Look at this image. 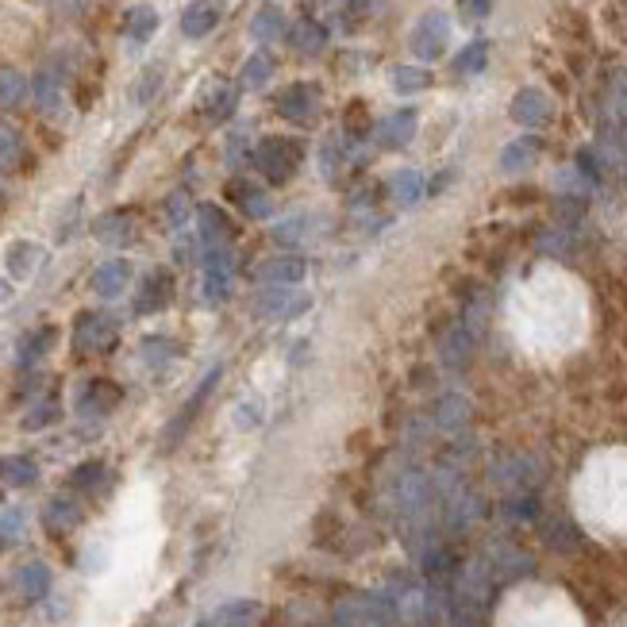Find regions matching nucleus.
Segmentation results:
<instances>
[{
  "label": "nucleus",
  "mask_w": 627,
  "mask_h": 627,
  "mask_svg": "<svg viewBox=\"0 0 627 627\" xmlns=\"http://www.w3.org/2000/svg\"><path fill=\"white\" fill-rule=\"evenodd\" d=\"M301 158H304V147L297 139H285V135H266L251 154L258 174H266L270 185H285L289 177L301 170Z\"/></svg>",
  "instance_id": "obj_1"
},
{
  "label": "nucleus",
  "mask_w": 627,
  "mask_h": 627,
  "mask_svg": "<svg viewBox=\"0 0 627 627\" xmlns=\"http://www.w3.org/2000/svg\"><path fill=\"white\" fill-rule=\"evenodd\" d=\"M393 604H385L374 593H351L335 604V627H389Z\"/></svg>",
  "instance_id": "obj_2"
},
{
  "label": "nucleus",
  "mask_w": 627,
  "mask_h": 627,
  "mask_svg": "<svg viewBox=\"0 0 627 627\" xmlns=\"http://www.w3.org/2000/svg\"><path fill=\"white\" fill-rule=\"evenodd\" d=\"M254 316L258 320H297L312 308L308 293H297L293 285H266L254 293Z\"/></svg>",
  "instance_id": "obj_3"
},
{
  "label": "nucleus",
  "mask_w": 627,
  "mask_h": 627,
  "mask_svg": "<svg viewBox=\"0 0 627 627\" xmlns=\"http://www.w3.org/2000/svg\"><path fill=\"white\" fill-rule=\"evenodd\" d=\"M220 377H224V366H212V370H208V377H204L201 385H197V393H193L189 401L177 408L174 420H170V424H166V431H162V451H174L177 443L185 439V431L197 424V416H201V408L208 404V397H212V389L220 385Z\"/></svg>",
  "instance_id": "obj_4"
},
{
  "label": "nucleus",
  "mask_w": 627,
  "mask_h": 627,
  "mask_svg": "<svg viewBox=\"0 0 627 627\" xmlns=\"http://www.w3.org/2000/svg\"><path fill=\"white\" fill-rule=\"evenodd\" d=\"M235 289V254L227 247H208L204 251V301L224 304Z\"/></svg>",
  "instance_id": "obj_5"
},
{
  "label": "nucleus",
  "mask_w": 627,
  "mask_h": 627,
  "mask_svg": "<svg viewBox=\"0 0 627 627\" xmlns=\"http://www.w3.org/2000/svg\"><path fill=\"white\" fill-rule=\"evenodd\" d=\"M124 401V389L112 381V377H93L81 393H77V416L81 420H104V416H112V408Z\"/></svg>",
  "instance_id": "obj_6"
},
{
  "label": "nucleus",
  "mask_w": 627,
  "mask_h": 627,
  "mask_svg": "<svg viewBox=\"0 0 627 627\" xmlns=\"http://www.w3.org/2000/svg\"><path fill=\"white\" fill-rule=\"evenodd\" d=\"M277 112L285 116V120H293V124H308L316 112H320V89L316 85H308V81H293V85H285L281 93H277Z\"/></svg>",
  "instance_id": "obj_7"
},
{
  "label": "nucleus",
  "mask_w": 627,
  "mask_h": 627,
  "mask_svg": "<svg viewBox=\"0 0 627 627\" xmlns=\"http://www.w3.org/2000/svg\"><path fill=\"white\" fill-rule=\"evenodd\" d=\"M112 339H116V320H112V316H104V312H81V316L74 320L77 354L104 351Z\"/></svg>",
  "instance_id": "obj_8"
},
{
  "label": "nucleus",
  "mask_w": 627,
  "mask_h": 627,
  "mask_svg": "<svg viewBox=\"0 0 627 627\" xmlns=\"http://www.w3.org/2000/svg\"><path fill=\"white\" fill-rule=\"evenodd\" d=\"M93 239L104 243V247H131L139 239V220L135 212L127 208H116V212H104L93 220Z\"/></svg>",
  "instance_id": "obj_9"
},
{
  "label": "nucleus",
  "mask_w": 627,
  "mask_h": 627,
  "mask_svg": "<svg viewBox=\"0 0 627 627\" xmlns=\"http://www.w3.org/2000/svg\"><path fill=\"white\" fill-rule=\"evenodd\" d=\"M174 274L170 270H151V274L143 277V285H139V297H135V312L139 316H154V312H162V308H170L174 304Z\"/></svg>",
  "instance_id": "obj_10"
},
{
  "label": "nucleus",
  "mask_w": 627,
  "mask_h": 627,
  "mask_svg": "<svg viewBox=\"0 0 627 627\" xmlns=\"http://www.w3.org/2000/svg\"><path fill=\"white\" fill-rule=\"evenodd\" d=\"M447 39H451V20L443 12H431L412 31V51L420 58H439L443 47H447Z\"/></svg>",
  "instance_id": "obj_11"
},
{
  "label": "nucleus",
  "mask_w": 627,
  "mask_h": 627,
  "mask_svg": "<svg viewBox=\"0 0 627 627\" xmlns=\"http://www.w3.org/2000/svg\"><path fill=\"white\" fill-rule=\"evenodd\" d=\"M220 20H224V0H189L181 12V31L189 39H204L220 27Z\"/></svg>",
  "instance_id": "obj_12"
},
{
  "label": "nucleus",
  "mask_w": 627,
  "mask_h": 627,
  "mask_svg": "<svg viewBox=\"0 0 627 627\" xmlns=\"http://www.w3.org/2000/svg\"><path fill=\"white\" fill-rule=\"evenodd\" d=\"M43 262H47V251L39 243H31V239H16L4 251V266H8L12 281H31V277L43 270Z\"/></svg>",
  "instance_id": "obj_13"
},
{
  "label": "nucleus",
  "mask_w": 627,
  "mask_h": 627,
  "mask_svg": "<svg viewBox=\"0 0 627 627\" xmlns=\"http://www.w3.org/2000/svg\"><path fill=\"white\" fill-rule=\"evenodd\" d=\"M127 285H131V262H127V258H108V262H101V266L93 270V293H97L101 301L124 297Z\"/></svg>",
  "instance_id": "obj_14"
},
{
  "label": "nucleus",
  "mask_w": 627,
  "mask_h": 627,
  "mask_svg": "<svg viewBox=\"0 0 627 627\" xmlns=\"http://www.w3.org/2000/svg\"><path fill=\"white\" fill-rule=\"evenodd\" d=\"M227 201L235 204L247 220H266V216L274 212L270 193H266L262 185H251V181H231V185H227Z\"/></svg>",
  "instance_id": "obj_15"
},
{
  "label": "nucleus",
  "mask_w": 627,
  "mask_h": 627,
  "mask_svg": "<svg viewBox=\"0 0 627 627\" xmlns=\"http://www.w3.org/2000/svg\"><path fill=\"white\" fill-rule=\"evenodd\" d=\"M304 274H308V262L301 254H274L258 266V281H266V285H293L297 289V281H304Z\"/></svg>",
  "instance_id": "obj_16"
},
{
  "label": "nucleus",
  "mask_w": 627,
  "mask_h": 627,
  "mask_svg": "<svg viewBox=\"0 0 627 627\" xmlns=\"http://www.w3.org/2000/svg\"><path fill=\"white\" fill-rule=\"evenodd\" d=\"M66 81H62V74L54 70V66H43L39 70V77H35V104H39V112L43 116H62V108H66V89H62Z\"/></svg>",
  "instance_id": "obj_17"
},
{
  "label": "nucleus",
  "mask_w": 627,
  "mask_h": 627,
  "mask_svg": "<svg viewBox=\"0 0 627 627\" xmlns=\"http://www.w3.org/2000/svg\"><path fill=\"white\" fill-rule=\"evenodd\" d=\"M551 116H554V104L543 89H524V93H516V101H512V120H520V124H527V127H539V124H547Z\"/></svg>",
  "instance_id": "obj_18"
},
{
  "label": "nucleus",
  "mask_w": 627,
  "mask_h": 627,
  "mask_svg": "<svg viewBox=\"0 0 627 627\" xmlns=\"http://www.w3.org/2000/svg\"><path fill=\"white\" fill-rule=\"evenodd\" d=\"M51 585L54 577L47 562H27V566H20V574H16V593L27 604H39L43 597H51Z\"/></svg>",
  "instance_id": "obj_19"
},
{
  "label": "nucleus",
  "mask_w": 627,
  "mask_h": 627,
  "mask_svg": "<svg viewBox=\"0 0 627 627\" xmlns=\"http://www.w3.org/2000/svg\"><path fill=\"white\" fill-rule=\"evenodd\" d=\"M139 358H143L147 370L162 374V370H170L177 358H181V343H174L170 335H147V339L139 343Z\"/></svg>",
  "instance_id": "obj_20"
},
{
  "label": "nucleus",
  "mask_w": 627,
  "mask_h": 627,
  "mask_svg": "<svg viewBox=\"0 0 627 627\" xmlns=\"http://www.w3.org/2000/svg\"><path fill=\"white\" fill-rule=\"evenodd\" d=\"M197 220H201V243H204V251H208V247H227V243H231L235 227H231V220H227L224 208H216V204H201Z\"/></svg>",
  "instance_id": "obj_21"
},
{
  "label": "nucleus",
  "mask_w": 627,
  "mask_h": 627,
  "mask_svg": "<svg viewBox=\"0 0 627 627\" xmlns=\"http://www.w3.org/2000/svg\"><path fill=\"white\" fill-rule=\"evenodd\" d=\"M39 481V462L31 454H4L0 458V485L8 489H27Z\"/></svg>",
  "instance_id": "obj_22"
},
{
  "label": "nucleus",
  "mask_w": 627,
  "mask_h": 627,
  "mask_svg": "<svg viewBox=\"0 0 627 627\" xmlns=\"http://www.w3.org/2000/svg\"><path fill=\"white\" fill-rule=\"evenodd\" d=\"M285 35V12L277 4H258L251 20V39L254 43H277Z\"/></svg>",
  "instance_id": "obj_23"
},
{
  "label": "nucleus",
  "mask_w": 627,
  "mask_h": 627,
  "mask_svg": "<svg viewBox=\"0 0 627 627\" xmlns=\"http://www.w3.org/2000/svg\"><path fill=\"white\" fill-rule=\"evenodd\" d=\"M416 135V112H393L385 124L377 127V139H381V147H389V151H397V147H404L408 139Z\"/></svg>",
  "instance_id": "obj_24"
},
{
  "label": "nucleus",
  "mask_w": 627,
  "mask_h": 627,
  "mask_svg": "<svg viewBox=\"0 0 627 627\" xmlns=\"http://www.w3.org/2000/svg\"><path fill=\"white\" fill-rule=\"evenodd\" d=\"M54 343H58V327H35L24 343H20V366L24 370L27 366H39L54 351Z\"/></svg>",
  "instance_id": "obj_25"
},
{
  "label": "nucleus",
  "mask_w": 627,
  "mask_h": 627,
  "mask_svg": "<svg viewBox=\"0 0 627 627\" xmlns=\"http://www.w3.org/2000/svg\"><path fill=\"white\" fill-rule=\"evenodd\" d=\"M43 520L51 531H74L81 524V504L70 497V493H62V497H51L47 504V512H43Z\"/></svg>",
  "instance_id": "obj_26"
},
{
  "label": "nucleus",
  "mask_w": 627,
  "mask_h": 627,
  "mask_svg": "<svg viewBox=\"0 0 627 627\" xmlns=\"http://www.w3.org/2000/svg\"><path fill=\"white\" fill-rule=\"evenodd\" d=\"M154 31H158V12H154L151 4H135V8H127L124 35L131 39V43H147Z\"/></svg>",
  "instance_id": "obj_27"
},
{
  "label": "nucleus",
  "mask_w": 627,
  "mask_h": 627,
  "mask_svg": "<svg viewBox=\"0 0 627 627\" xmlns=\"http://www.w3.org/2000/svg\"><path fill=\"white\" fill-rule=\"evenodd\" d=\"M320 224V216H312V212H301V216H289V220H281L274 227V239L277 243H285V247H297L304 239H312V231Z\"/></svg>",
  "instance_id": "obj_28"
},
{
  "label": "nucleus",
  "mask_w": 627,
  "mask_h": 627,
  "mask_svg": "<svg viewBox=\"0 0 627 627\" xmlns=\"http://www.w3.org/2000/svg\"><path fill=\"white\" fill-rule=\"evenodd\" d=\"M254 616H258V601H231L201 627H251Z\"/></svg>",
  "instance_id": "obj_29"
},
{
  "label": "nucleus",
  "mask_w": 627,
  "mask_h": 627,
  "mask_svg": "<svg viewBox=\"0 0 627 627\" xmlns=\"http://www.w3.org/2000/svg\"><path fill=\"white\" fill-rule=\"evenodd\" d=\"M235 104H239V89H235V85H216V89L204 97V116H208V124H224L227 116L235 112Z\"/></svg>",
  "instance_id": "obj_30"
},
{
  "label": "nucleus",
  "mask_w": 627,
  "mask_h": 627,
  "mask_svg": "<svg viewBox=\"0 0 627 627\" xmlns=\"http://www.w3.org/2000/svg\"><path fill=\"white\" fill-rule=\"evenodd\" d=\"M27 93H31V85H27V77L20 70H12V66H0V108H20L27 101Z\"/></svg>",
  "instance_id": "obj_31"
},
{
  "label": "nucleus",
  "mask_w": 627,
  "mask_h": 627,
  "mask_svg": "<svg viewBox=\"0 0 627 627\" xmlns=\"http://www.w3.org/2000/svg\"><path fill=\"white\" fill-rule=\"evenodd\" d=\"M24 158H27L24 135L8 124V120H0V170H16Z\"/></svg>",
  "instance_id": "obj_32"
},
{
  "label": "nucleus",
  "mask_w": 627,
  "mask_h": 627,
  "mask_svg": "<svg viewBox=\"0 0 627 627\" xmlns=\"http://www.w3.org/2000/svg\"><path fill=\"white\" fill-rule=\"evenodd\" d=\"M427 501H431V485H427L424 474H408L401 481V508L408 512V516H420L427 508Z\"/></svg>",
  "instance_id": "obj_33"
},
{
  "label": "nucleus",
  "mask_w": 627,
  "mask_h": 627,
  "mask_svg": "<svg viewBox=\"0 0 627 627\" xmlns=\"http://www.w3.org/2000/svg\"><path fill=\"white\" fill-rule=\"evenodd\" d=\"M274 70H277L274 58H270L266 51H258L243 62V74H239V81H243V89H266V81L274 77Z\"/></svg>",
  "instance_id": "obj_34"
},
{
  "label": "nucleus",
  "mask_w": 627,
  "mask_h": 627,
  "mask_svg": "<svg viewBox=\"0 0 627 627\" xmlns=\"http://www.w3.org/2000/svg\"><path fill=\"white\" fill-rule=\"evenodd\" d=\"M289 39H293V47L301 54H320L327 47V31L316 20H297V27L289 31Z\"/></svg>",
  "instance_id": "obj_35"
},
{
  "label": "nucleus",
  "mask_w": 627,
  "mask_h": 627,
  "mask_svg": "<svg viewBox=\"0 0 627 627\" xmlns=\"http://www.w3.org/2000/svg\"><path fill=\"white\" fill-rule=\"evenodd\" d=\"M58 416H62L58 397H43V401L31 404V408L24 412V431H43V427L58 424Z\"/></svg>",
  "instance_id": "obj_36"
},
{
  "label": "nucleus",
  "mask_w": 627,
  "mask_h": 627,
  "mask_svg": "<svg viewBox=\"0 0 627 627\" xmlns=\"http://www.w3.org/2000/svg\"><path fill=\"white\" fill-rule=\"evenodd\" d=\"M389 193H393L397 204H416L420 193H424V177L416 174V170H401V174H393V181H389Z\"/></svg>",
  "instance_id": "obj_37"
},
{
  "label": "nucleus",
  "mask_w": 627,
  "mask_h": 627,
  "mask_svg": "<svg viewBox=\"0 0 627 627\" xmlns=\"http://www.w3.org/2000/svg\"><path fill=\"white\" fill-rule=\"evenodd\" d=\"M104 462L101 458H89V462H81L74 474H70V489H81V493H93V489H101L104 481Z\"/></svg>",
  "instance_id": "obj_38"
},
{
  "label": "nucleus",
  "mask_w": 627,
  "mask_h": 627,
  "mask_svg": "<svg viewBox=\"0 0 627 627\" xmlns=\"http://www.w3.org/2000/svg\"><path fill=\"white\" fill-rule=\"evenodd\" d=\"M27 531L24 508H4L0 512V547H16Z\"/></svg>",
  "instance_id": "obj_39"
},
{
  "label": "nucleus",
  "mask_w": 627,
  "mask_h": 627,
  "mask_svg": "<svg viewBox=\"0 0 627 627\" xmlns=\"http://www.w3.org/2000/svg\"><path fill=\"white\" fill-rule=\"evenodd\" d=\"M493 566L508 577H520V574H531V558H527L520 547H497L493 554Z\"/></svg>",
  "instance_id": "obj_40"
},
{
  "label": "nucleus",
  "mask_w": 627,
  "mask_h": 627,
  "mask_svg": "<svg viewBox=\"0 0 627 627\" xmlns=\"http://www.w3.org/2000/svg\"><path fill=\"white\" fill-rule=\"evenodd\" d=\"M535 154H539V143H535V139H520V143H512V147L501 154V166L504 170H527V166L535 162Z\"/></svg>",
  "instance_id": "obj_41"
},
{
  "label": "nucleus",
  "mask_w": 627,
  "mask_h": 627,
  "mask_svg": "<svg viewBox=\"0 0 627 627\" xmlns=\"http://www.w3.org/2000/svg\"><path fill=\"white\" fill-rule=\"evenodd\" d=\"M393 85H397V93H420V89L431 85V74L416 70V66H397L393 70Z\"/></svg>",
  "instance_id": "obj_42"
},
{
  "label": "nucleus",
  "mask_w": 627,
  "mask_h": 627,
  "mask_svg": "<svg viewBox=\"0 0 627 627\" xmlns=\"http://www.w3.org/2000/svg\"><path fill=\"white\" fill-rule=\"evenodd\" d=\"M339 166H343V139L339 135H331V139H324V147H320V170H324V177H339Z\"/></svg>",
  "instance_id": "obj_43"
},
{
  "label": "nucleus",
  "mask_w": 627,
  "mask_h": 627,
  "mask_svg": "<svg viewBox=\"0 0 627 627\" xmlns=\"http://www.w3.org/2000/svg\"><path fill=\"white\" fill-rule=\"evenodd\" d=\"M158 89H162V66L154 62V66H147V70H143L139 85H135V101H139V104H151Z\"/></svg>",
  "instance_id": "obj_44"
},
{
  "label": "nucleus",
  "mask_w": 627,
  "mask_h": 627,
  "mask_svg": "<svg viewBox=\"0 0 627 627\" xmlns=\"http://www.w3.org/2000/svg\"><path fill=\"white\" fill-rule=\"evenodd\" d=\"M547 543H551L554 551H574L577 547L574 524H566V520H554V524H547Z\"/></svg>",
  "instance_id": "obj_45"
},
{
  "label": "nucleus",
  "mask_w": 627,
  "mask_h": 627,
  "mask_svg": "<svg viewBox=\"0 0 627 627\" xmlns=\"http://www.w3.org/2000/svg\"><path fill=\"white\" fill-rule=\"evenodd\" d=\"M485 51H489L485 43H474V47H466V51L458 54V62H454V70H458V74H477V70L485 66Z\"/></svg>",
  "instance_id": "obj_46"
},
{
  "label": "nucleus",
  "mask_w": 627,
  "mask_h": 627,
  "mask_svg": "<svg viewBox=\"0 0 627 627\" xmlns=\"http://www.w3.org/2000/svg\"><path fill=\"white\" fill-rule=\"evenodd\" d=\"M166 220H170V224H174V227H181V224H185V220H189V197H185L181 189H177V193H170V197H166Z\"/></svg>",
  "instance_id": "obj_47"
},
{
  "label": "nucleus",
  "mask_w": 627,
  "mask_h": 627,
  "mask_svg": "<svg viewBox=\"0 0 627 627\" xmlns=\"http://www.w3.org/2000/svg\"><path fill=\"white\" fill-rule=\"evenodd\" d=\"M262 424V408H258V404H239V408H235V427H239V431H254V427Z\"/></svg>",
  "instance_id": "obj_48"
},
{
  "label": "nucleus",
  "mask_w": 627,
  "mask_h": 627,
  "mask_svg": "<svg viewBox=\"0 0 627 627\" xmlns=\"http://www.w3.org/2000/svg\"><path fill=\"white\" fill-rule=\"evenodd\" d=\"M347 131L351 135H366L370 131V116H366V104L354 101L351 108H347Z\"/></svg>",
  "instance_id": "obj_49"
},
{
  "label": "nucleus",
  "mask_w": 627,
  "mask_h": 627,
  "mask_svg": "<svg viewBox=\"0 0 627 627\" xmlns=\"http://www.w3.org/2000/svg\"><path fill=\"white\" fill-rule=\"evenodd\" d=\"M243 154H247V139L243 135H231V143H227V162H243Z\"/></svg>",
  "instance_id": "obj_50"
},
{
  "label": "nucleus",
  "mask_w": 627,
  "mask_h": 627,
  "mask_svg": "<svg viewBox=\"0 0 627 627\" xmlns=\"http://www.w3.org/2000/svg\"><path fill=\"white\" fill-rule=\"evenodd\" d=\"M347 4H351L354 12H370V8H377L381 0H347Z\"/></svg>",
  "instance_id": "obj_51"
},
{
  "label": "nucleus",
  "mask_w": 627,
  "mask_h": 627,
  "mask_svg": "<svg viewBox=\"0 0 627 627\" xmlns=\"http://www.w3.org/2000/svg\"><path fill=\"white\" fill-rule=\"evenodd\" d=\"M8 301H12V281L0 277V304H8Z\"/></svg>",
  "instance_id": "obj_52"
},
{
  "label": "nucleus",
  "mask_w": 627,
  "mask_h": 627,
  "mask_svg": "<svg viewBox=\"0 0 627 627\" xmlns=\"http://www.w3.org/2000/svg\"><path fill=\"white\" fill-rule=\"evenodd\" d=\"M454 627H470V620H458V624H454Z\"/></svg>",
  "instance_id": "obj_53"
}]
</instances>
